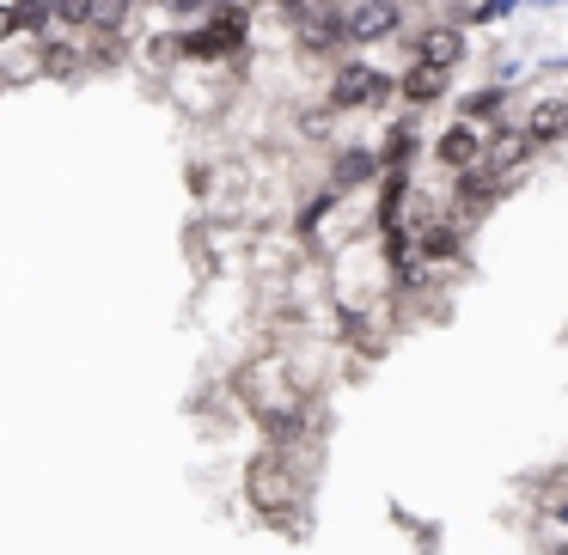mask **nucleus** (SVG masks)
<instances>
[{
	"instance_id": "f257e3e1",
	"label": "nucleus",
	"mask_w": 568,
	"mask_h": 555,
	"mask_svg": "<svg viewBox=\"0 0 568 555\" xmlns=\"http://www.w3.org/2000/svg\"><path fill=\"white\" fill-rule=\"evenodd\" d=\"M245 501L257 506L263 525L294 531L300 537V531H306V501H312V470L300 464V458L263 445V452L245 464Z\"/></svg>"
},
{
	"instance_id": "f03ea898",
	"label": "nucleus",
	"mask_w": 568,
	"mask_h": 555,
	"mask_svg": "<svg viewBox=\"0 0 568 555\" xmlns=\"http://www.w3.org/2000/svg\"><path fill=\"white\" fill-rule=\"evenodd\" d=\"M318 99L331 104L336 116H392L397 111V74L348 50L343 62L324 68V92H318Z\"/></svg>"
},
{
	"instance_id": "7ed1b4c3",
	"label": "nucleus",
	"mask_w": 568,
	"mask_h": 555,
	"mask_svg": "<svg viewBox=\"0 0 568 555\" xmlns=\"http://www.w3.org/2000/svg\"><path fill=\"white\" fill-rule=\"evenodd\" d=\"M409 245H416V263L428 281H458L470 269V226H458L453 214H416Z\"/></svg>"
},
{
	"instance_id": "20e7f679",
	"label": "nucleus",
	"mask_w": 568,
	"mask_h": 555,
	"mask_svg": "<svg viewBox=\"0 0 568 555\" xmlns=\"http://www.w3.org/2000/svg\"><path fill=\"white\" fill-rule=\"evenodd\" d=\"M165 92L178 99V111L196 116V123H214V116L233 104L239 80L226 74V68H196V62H178L172 74H165Z\"/></svg>"
},
{
	"instance_id": "39448f33",
	"label": "nucleus",
	"mask_w": 568,
	"mask_h": 555,
	"mask_svg": "<svg viewBox=\"0 0 568 555\" xmlns=\"http://www.w3.org/2000/svg\"><path fill=\"white\" fill-rule=\"evenodd\" d=\"M404 62H428V68L458 74L465 62H477V50H470L465 25H453L446 13H428V19H416V25L404 31Z\"/></svg>"
},
{
	"instance_id": "423d86ee",
	"label": "nucleus",
	"mask_w": 568,
	"mask_h": 555,
	"mask_svg": "<svg viewBox=\"0 0 568 555\" xmlns=\"http://www.w3.org/2000/svg\"><path fill=\"white\" fill-rule=\"evenodd\" d=\"M409 7L404 0H348V50H379V43H404Z\"/></svg>"
},
{
	"instance_id": "0eeeda50",
	"label": "nucleus",
	"mask_w": 568,
	"mask_h": 555,
	"mask_svg": "<svg viewBox=\"0 0 568 555\" xmlns=\"http://www.w3.org/2000/svg\"><path fill=\"white\" fill-rule=\"evenodd\" d=\"M385 172L379 160V141H336V147H324V184L343 189V196H361V189H373Z\"/></svg>"
},
{
	"instance_id": "6e6552de",
	"label": "nucleus",
	"mask_w": 568,
	"mask_h": 555,
	"mask_svg": "<svg viewBox=\"0 0 568 555\" xmlns=\"http://www.w3.org/2000/svg\"><path fill=\"white\" fill-rule=\"evenodd\" d=\"M538 160H544V147L526 135V129H519V116H507L501 129H489V147H483V165H489V172L501 177L507 189H519V184H526V172H531Z\"/></svg>"
},
{
	"instance_id": "1a4fd4ad",
	"label": "nucleus",
	"mask_w": 568,
	"mask_h": 555,
	"mask_svg": "<svg viewBox=\"0 0 568 555\" xmlns=\"http://www.w3.org/2000/svg\"><path fill=\"white\" fill-rule=\"evenodd\" d=\"M453 80L458 74H446V68L404 62V68H397V111L428 116V111H440V104H453Z\"/></svg>"
},
{
	"instance_id": "9d476101",
	"label": "nucleus",
	"mask_w": 568,
	"mask_h": 555,
	"mask_svg": "<svg viewBox=\"0 0 568 555\" xmlns=\"http://www.w3.org/2000/svg\"><path fill=\"white\" fill-rule=\"evenodd\" d=\"M483 147H489V135L453 116V123L428 141V165H434V172H446V177H465V172H477V165H483Z\"/></svg>"
},
{
	"instance_id": "9b49d317",
	"label": "nucleus",
	"mask_w": 568,
	"mask_h": 555,
	"mask_svg": "<svg viewBox=\"0 0 568 555\" xmlns=\"http://www.w3.org/2000/svg\"><path fill=\"white\" fill-rule=\"evenodd\" d=\"M519 129H526L544 153L568 147V92H531V99L519 104Z\"/></svg>"
},
{
	"instance_id": "f8f14e48",
	"label": "nucleus",
	"mask_w": 568,
	"mask_h": 555,
	"mask_svg": "<svg viewBox=\"0 0 568 555\" xmlns=\"http://www.w3.org/2000/svg\"><path fill=\"white\" fill-rule=\"evenodd\" d=\"M514 104H519L514 86H495V80H483V86H470V92H458V99H453V116L489 135V129H501L507 116H514Z\"/></svg>"
},
{
	"instance_id": "ddd939ff",
	"label": "nucleus",
	"mask_w": 568,
	"mask_h": 555,
	"mask_svg": "<svg viewBox=\"0 0 568 555\" xmlns=\"http://www.w3.org/2000/svg\"><path fill=\"white\" fill-rule=\"evenodd\" d=\"M31 43H38V74L43 80L92 74V68H87V38H74V31H43V38H31Z\"/></svg>"
},
{
	"instance_id": "4468645a",
	"label": "nucleus",
	"mask_w": 568,
	"mask_h": 555,
	"mask_svg": "<svg viewBox=\"0 0 568 555\" xmlns=\"http://www.w3.org/2000/svg\"><path fill=\"white\" fill-rule=\"evenodd\" d=\"M50 7H55V31L87 38V31L99 25V0H50Z\"/></svg>"
},
{
	"instance_id": "2eb2a0df",
	"label": "nucleus",
	"mask_w": 568,
	"mask_h": 555,
	"mask_svg": "<svg viewBox=\"0 0 568 555\" xmlns=\"http://www.w3.org/2000/svg\"><path fill=\"white\" fill-rule=\"evenodd\" d=\"M13 19L26 38H43V31H55V7L50 0H13Z\"/></svg>"
},
{
	"instance_id": "dca6fc26",
	"label": "nucleus",
	"mask_w": 568,
	"mask_h": 555,
	"mask_svg": "<svg viewBox=\"0 0 568 555\" xmlns=\"http://www.w3.org/2000/svg\"><path fill=\"white\" fill-rule=\"evenodd\" d=\"M489 80H495V86H519V80H526V62H519V55H507V50H495Z\"/></svg>"
},
{
	"instance_id": "f3484780",
	"label": "nucleus",
	"mask_w": 568,
	"mask_h": 555,
	"mask_svg": "<svg viewBox=\"0 0 568 555\" xmlns=\"http://www.w3.org/2000/svg\"><path fill=\"white\" fill-rule=\"evenodd\" d=\"M13 38H26V31H19V19H13V0H0V50Z\"/></svg>"
},
{
	"instance_id": "a211bd4d",
	"label": "nucleus",
	"mask_w": 568,
	"mask_h": 555,
	"mask_svg": "<svg viewBox=\"0 0 568 555\" xmlns=\"http://www.w3.org/2000/svg\"><path fill=\"white\" fill-rule=\"evenodd\" d=\"M404 7H409V13H416V7H422V13H440L446 0H404Z\"/></svg>"
},
{
	"instance_id": "6ab92c4d",
	"label": "nucleus",
	"mask_w": 568,
	"mask_h": 555,
	"mask_svg": "<svg viewBox=\"0 0 568 555\" xmlns=\"http://www.w3.org/2000/svg\"><path fill=\"white\" fill-rule=\"evenodd\" d=\"M526 7H538V13H550V7H568V0H526Z\"/></svg>"
}]
</instances>
